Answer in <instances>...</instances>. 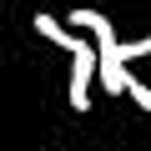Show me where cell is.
<instances>
[{"mask_svg":"<svg viewBox=\"0 0 151 151\" xmlns=\"http://www.w3.org/2000/svg\"><path fill=\"white\" fill-rule=\"evenodd\" d=\"M151 50V40H116V60L126 65V60H136V55H146Z\"/></svg>","mask_w":151,"mask_h":151,"instance_id":"277c9868","label":"cell"},{"mask_svg":"<svg viewBox=\"0 0 151 151\" xmlns=\"http://www.w3.org/2000/svg\"><path fill=\"white\" fill-rule=\"evenodd\" d=\"M76 65H70V111H91V81H96V45L91 40H76Z\"/></svg>","mask_w":151,"mask_h":151,"instance_id":"6da1fadb","label":"cell"},{"mask_svg":"<svg viewBox=\"0 0 151 151\" xmlns=\"http://www.w3.org/2000/svg\"><path fill=\"white\" fill-rule=\"evenodd\" d=\"M35 35L50 40V45H60V50H76V40H81L76 30H65V25H60L55 15H45V10H35Z\"/></svg>","mask_w":151,"mask_h":151,"instance_id":"7a4b0ae2","label":"cell"},{"mask_svg":"<svg viewBox=\"0 0 151 151\" xmlns=\"http://www.w3.org/2000/svg\"><path fill=\"white\" fill-rule=\"evenodd\" d=\"M121 96H131V101H136L141 111H151V91H146V86L136 81V76H126V86H121Z\"/></svg>","mask_w":151,"mask_h":151,"instance_id":"3957f363","label":"cell"},{"mask_svg":"<svg viewBox=\"0 0 151 151\" xmlns=\"http://www.w3.org/2000/svg\"><path fill=\"white\" fill-rule=\"evenodd\" d=\"M45 151H55V146H45Z\"/></svg>","mask_w":151,"mask_h":151,"instance_id":"5b68a950","label":"cell"}]
</instances>
